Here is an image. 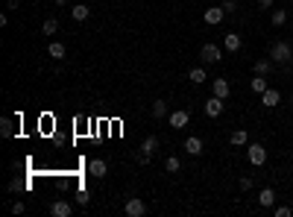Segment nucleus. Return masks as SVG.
Instances as JSON below:
<instances>
[{
    "mask_svg": "<svg viewBox=\"0 0 293 217\" xmlns=\"http://www.w3.org/2000/svg\"><path fill=\"white\" fill-rule=\"evenodd\" d=\"M270 59H273L276 65L291 62V59H293V47L288 44V41H276V44H273V50H270Z\"/></svg>",
    "mask_w": 293,
    "mask_h": 217,
    "instance_id": "nucleus-1",
    "label": "nucleus"
},
{
    "mask_svg": "<svg viewBox=\"0 0 293 217\" xmlns=\"http://www.w3.org/2000/svg\"><path fill=\"white\" fill-rule=\"evenodd\" d=\"M246 158H249V164L252 167H261V164H267V150H264V144H246Z\"/></svg>",
    "mask_w": 293,
    "mask_h": 217,
    "instance_id": "nucleus-2",
    "label": "nucleus"
},
{
    "mask_svg": "<svg viewBox=\"0 0 293 217\" xmlns=\"http://www.w3.org/2000/svg\"><path fill=\"white\" fill-rule=\"evenodd\" d=\"M123 212H126V217H144L147 215V203L141 197H129L126 206H123Z\"/></svg>",
    "mask_w": 293,
    "mask_h": 217,
    "instance_id": "nucleus-3",
    "label": "nucleus"
},
{
    "mask_svg": "<svg viewBox=\"0 0 293 217\" xmlns=\"http://www.w3.org/2000/svg\"><path fill=\"white\" fill-rule=\"evenodd\" d=\"M167 124L173 126V129H185V126L191 124V112H188V109H179V112H170V115H167Z\"/></svg>",
    "mask_w": 293,
    "mask_h": 217,
    "instance_id": "nucleus-4",
    "label": "nucleus"
},
{
    "mask_svg": "<svg viewBox=\"0 0 293 217\" xmlns=\"http://www.w3.org/2000/svg\"><path fill=\"white\" fill-rule=\"evenodd\" d=\"M199 56H202V62H205V65H217L220 59H223V53H220V47H217V44H202Z\"/></svg>",
    "mask_w": 293,
    "mask_h": 217,
    "instance_id": "nucleus-5",
    "label": "nucleus"
},
{
    "mask_svg": "<svg viewBox=\"0 0 293 217\" xmlns=\"http://www.w3.org/2000/svg\"><path fill=\"white\" fill-rule=\"evenodd\" d=\"M202 18H205V24H208V27H217V24H223V18H226V9H223V6H208Z\"/></svg>",
    "mask_w": 293,
    "mask_h": 217,
    "instance_id": "nucleus-6",
    "label": "nucleus"
},
{
    "mask_svg": "<svg viewBox=\"0 0 293 217\" xmlns=\"http://www.w3.org/2000/svg\"><path fill=\"white\" fill-rule=\"evenodd\" d=\"M205 115H208V118H220V115H223V97H214V94H211V97L205 100Z\"/></svg>",
    "mask_w": 293,
    "mask_h": 217,
    "instance_id": "nucleus-7",
    "label": "nucleus"
},
{
    "mask_svg": "<svg viewBox=\"0 0 293 217\" xmlns=\"http://www.w3.org/2000/svg\"><path fill=\"white\" fill-rule=\"evenodd\" d=\"M211 94H214V97H223V100H229L232 85H229L226 76H220V79H211Z\"/></svg>",
    "mask_w": 293,
    "mask_h": 217,
    "instance_id": "nucleus-8",
    "label": "nucleus"
},
{
    "mask_svg": "<svg viewBox=\"0 0 293 217\" xmlns=\"http://www.w3.org/2000/svg\"><path fill=\"white\" fill-rule=\"evenodd\" d=\"M50 215L53 217H70L73 215V206H70L67 200H56V203H50Z\"/></svg>",
    "mask_w": 293,
    "mask_h": 217,
    "instance_id": "nucleus-9",
    "label": "nucleus"
},
{
    "mask_svg": "<svg viewBox=\"0 0 293 217\" xmlns=\"http://www.w3.org/2000/svg\"><path fill=\"white\" fill-rule=\"evenodd\" d=\"M279 103H282V94L276 91V88H267V91L261 94V106L264 109H276Z\"/></svg>",
    "mask_w": 293,
    "mask_h": 217,
    "instance_id": "nucleus-10",
    "label": "nucleus"
},
{
    "mask_svg": "<svg viewBox=\"0 0 293 217\" xmlns=\"http://www.w3.org/2000/svg\"><path fill=\"white\" fill-rule=\"evenodd\" d=\"M223 47H226L229 53H237V50L243 47V38H240L237 32H226V35H223Z\"/></svg>",
    "mask_w": 293,
    "mask_h": 217,
    "instance_id": "nucleus-11",
    "label": "nucleus"
},
{
    "mask_svg": "<svg viewBox=\"0 0 293 217\" xmlns=\"http://www.w3.org/2000/svg\"><path fill=\"white\" fill-rule=\"evenodd\" d=\"M88 173L97 176V179H103V176L109 173V164H106L103 158H91V161H88Z\"/></svg>",
    "mask_w": 293,
    "mask_h": 217,
    "instance_id": "nucleus-12",
    "label": "nucleus"
},
{
    "mask_svg": "<svg viewBox=\"0 0 293 217\" xmlns=\"http://www.w3.org/2000/svg\"><path fill=\"white\" fill-rule=\"evenodd\" d=\"M258 206L261 209H273V206H276V191H273V188H261Z\"/></svg>",
    "mask_w": 293,
    "mask_h": 217,
    "instance_id": "nucleus-13",
    "label": "nucleus"
},
{
    "mask_svg": "<svg viewBox=\"0 0 293 217\" xmlns=\"http://www.w3.org/2000/svg\"><path fill=\"white\" fill-rule=\"evenodd\" d=\"M202 150H205V147H202V138L191 135V138L185 141V153H188V155H202Z\"/></svg>",
    "mask_w": 293,
    "mask_h": 217,
    "instance_id": "nucleus-14",
    "label": "nucleus"
},
{
    "mask_svg": "<svg viewBox=\"0 0 293 217\" xmlns=\"http://www.w3.org/2000/svg\"><path fill=\"white\" fill-rule=\"evenodd\" d=\"M229 144H232V147H246V144H249V135H246L243 129H234V132L229 135Z\"/></svg>",
    "mask_w": 293,
    "mask_h": 217,
    "instance_id": "nucleus-15",
    "label": "nucleus"
},
{
    "mask_svg": "<svg viewBox=\"0 0 293 217\" xmlns=\"http://www.w3.org/2000/svg\"><path fill=\"white\" fill-rule=\"evenodd\" d=\"M70 15H73V21H88L91 9H88L85 3H76V6H70Z\"/></svg>",
    "mask_w": 293,
    "mask_h": 217,
    "instance_id": "nucleus-16",
    "label": "nucleus"
},
{
    "mask_svg": "<svg viewBox=\"0 0 293 217\" xmlns=\"http://www.w3.org/2000/svg\"><path fill=\"white\" fill-rule=\"evenodd\" d=\"M156 150H159V138H156V135H147V138H144V144H141V153L153 155Z\"/></svg>",
    "mask_w": 293,
    "mask_h": 217,
    "instance_id": "nucleus-17",
    "label": "nucleus"
},
{
    "mask_svg": "<svg viewBox=\"0 0 293 217\" xmlns=\"http://www.w3.org/2000/svg\"><path fill=\"white\" fill-rule=\"evenodd\" d=\"M270 21H273V27H285L288 24V9H273Z\"/></svg>",
    "mask_w": 293,
    "mask_h": 217,
    "instance_id": "nucleus-18",
    "label": "nucleus"
},
{
    "mask_svg": "<svg viewBox=\"0 0 293 217\" xmlns=\"http://www.w3.org/2000/svg\"><path fill=\"white\" fill-rule=\"evenodd\" d=\"M267 88H270V85H267V76H261V73H255V79H252V94H264L267 91Z\"/></svg>",
    "mask_w": 293,
    "mask_h": 217,
    "instance_id": "nucleus-19",
    "label": "nucleus"
},
{
    "mask_svg": "<svg viewBox=\"0 0 293 217\" xmlns=\"http://www.w3.org/2000/svg\"><path fill=\"white\" fill-rule=\"evenodd\" d=\"M273 59H258V62H255V73H261V76H267V73H270V71H273Z\"/></svg>",
    "mask_w": 293,
    "mask_h": 217,
    "instance_id": "nucleus-20",
    "label": "nucleus"
},
{
    "mask_svg": "<svg viewBox=\"0 0 293 217\" xmlns=\"http://www.w3.org/2000/svg\"><path fill=\"white\" fill-rule=\"evenodd\" d=\"M47 53H50L53 59H65V44H62V41H53V44L47 47Z\"/></svg>",
    "mask_w": 293,
    "mask_h": 217,
    "instance_id": "nucleus-21",
    "label": "nucleus"
},
{
    "mask_svg": "<svg viewBox=\"0 0 293 217\" xmlns=\"http://www.w3.org/2000/svg\"><path fill=\"white\" fill-rule=\"evenodd\" d=\"M188 79H191V82H194V85H202V82H205V79H208V76H205V68H194V71H191V73H188Z\"/></svg>",
    "mask_w": 293,
    "mask_h": 217,
    "instance_id": "nucleus-22",
    "label": "nucleus"
},
{
    "mask_svg": "<svg viewBox=\"0 0 293 217\" xmlns=\"http://www.w3.org/2000/svg\"><path fill=\"white\" fill-rule=\"evenodd\" d=\"M179 167H182V164H179L176 155H167V158H164V170H167V173H179Z\"/></svg>",
    "mask_w": 293,
    "mask_h": 217,
    "instance_id": "nucleus-23",
    "label": "nucleus"
},
{
    "mask_svg": "<svg viewBox=\"0 0 293 217\" xmlns=\"http://www.w3.org/2000/svg\"><path fill=\"white\" fill-rule=\"evenodd\" d=\"M0 135H3V138H12V135H15V129H12V118H3V121H0Z\"/></svg>",
    "mask_w": 293,
    "mask_h": 217,
    "instance_id": "nucleus-24",
    "label": "nucleus"
},
{
    "mask_svg": "<svg viewBox=\"0 0 293 217\" xmlns=\"http://www.w3.org/2000/svg\"><path fill=\"white\" fill-rule=\"evenodd\" d=\"M56 30H59V21H56V18H47V21L41 24V32H44V35H53Z\"/></svg>",
    "mask_w": 293,
    "mask_h": 217,
    "instance_id": "nucleus-25",
    "label": "nucleus"
},
{
    "mask_svg": "<svg viewBox=\"0 0 293 217\" xmlns=\"http://www.w3.org/2000/svg\"><path fill=\"white\" fill-rule=\"evenodd\" d=\"M164 115H167V103H164V100H156V103H153V118H164Z\"/></svg>",
    "mask_w": 293,
    "mask_h": 217,
    "instance_id": "nucleus-26",
    "label": "nucleus"
},
{
    "mask_svg": "<svg viewBox=\"0 0 293 217\" xmlns=\"http://www.w3.org/2000/svg\"><path fill=\"white\" fill-rule=\"evenodd\" d=\"M76 203H79V206H88V203H91V194H88V191H79V194H76Z\"/></svg>",
    "mask_w": 293,
    "mask_h": 217,
    "instance_id": "nucleus-27",
    "label": "nucleus"
},
{
    "mask_svg": "<svg viewBox=\"0 0 293 217\" xmlns=\"http://www.w3.org/2000/svg\"><path fill=\"white\" fill-rule=\"evenodd\" d=\"M293 209H288V206H276V217H291Z\"/></svg>",
    "mask_w": 293,
    "mask_h": 217,
    "instance_id": "nucleus-28",
    "label": "nucleus"
},
{
    "mask_svg": "<svg viewBox=\"0 0 293 217\" xmlns=\"http://www.w3.org/2000/svg\"><path fill=\"white\" fill-rule=\"evenodd\" d=\"M24 212H27V206H24L21 200H18V203H12V215H24Z\"/></svg>",
    "mask_w": 293,
    "mask_h": 217,
    "instance_id": "nucleus-29",
    "label": "nucleus"
},
{
    "mask_svg": "<svg viewBox=\"0 0 293 217\" xmlns=\"http://www.w3.org/2000/svg\"><path fill=\"white\" fill-rule=\"evenodd\" d=\"M150 158H153V155H147V153H138V155H135V161H138V164H150Z\"/></svg>",
    "mask_w": 293,
    "mask_h": 217,
    "instance_id": "nucleus-30",
    "label": "nucleus"
},
{
    "mask_svg": "<svg viewBox=\"0 0 293 217\" xmlns=\"http://www.w3.org/2000/svg\"><path fill=\"white\" fill-rule=\"evenodd\" d=\"M237 185H240V191H249V188H252V179H249V176H243Z\"/></svg>",
    "mask_w": 293,
    "mask_h": 217,
    "instance_id": "nucleus-31",
    "label": "nucleus"
},
{
    "mask_svg": "<svg viewBox=\"0 0 293 217\" xmlns=\"http://www.w3.org/2000/svg\"><path fill=\"white\" fill-rule=\"evenodd\" d=\"M223 9H226V12H234V9H237V0H226Z\"/></svg>",
    "mask_w": 293,
    "mask_h": 217,
    "instance_id": "nucleus-32",
    "label": "nucleus"
},
{
    "mask_svg": "<svg viewBox=\"0 0 293 217\" xmlns=\"http://www.w3.org/2000/svg\"><path fill=\"white\" fill-rule=\"evenodd\" d=\"M276 0H258V9H273Z\"/></svg>",
    "mask_w": 293,
    "mask_h": 217,
    "instance_id": "nucleus-33",
    "label": "nucleus"
},
{
    "mask_svg": "<svg viewBox=\"0 0 293 217\" xmlns=\"http://www.w3.org/2000/svg\"><path fill=\"white\" fill-rule=\"evenodd\" d=\"M56 6H67V0H56Z\"/></svg>",
    "mask_w": 293,
    "mask_h": 217,
    "instance_id": "nucleus-34",
    "label": "nucleus"
},
{
    "mask_svg": "<svg viewBox=\"0 0 293 217\" xmlns=\"http://www.w3.org/2000/svg\"><path fill=\"white\" fill-rule=\"evenodd\" d=\"M291 103H293V94H291Z\"/></svg>",
    "mask_w": 293,
    "mask_h": 217,
    "instance_id": "nucleus-35",
    "label": "nucleus"
},
{
    "mask_svg": "<svg viewBox=\"0 0 293 217\" xmlns=\"http://www.w3.org/2000/svg\"><path fill=\"white\" fill-rule=\"evenodd\" d=\"M291 27H293V21H291Z\"/></svg>",
    "mask_w": 293,
    "mask_h": 217,
    "instance_id": "nucleus-36",
    "label": "nucleus"
},
{
    "mask_svg": "<svg viewBox=\"0 0 293 217\" xmlns=\"http://www.w3.org/2000/svg\"><path fill=\"white\" fill-rule=\"evenodd\" d=\"M291 3H293V0H291Z\"/></svg>",
    "mask_w": 293,
    "mask_h": 217,
    "instance_id": "nucleus-37",
    "label": "nucleus"
}]
</instances>
